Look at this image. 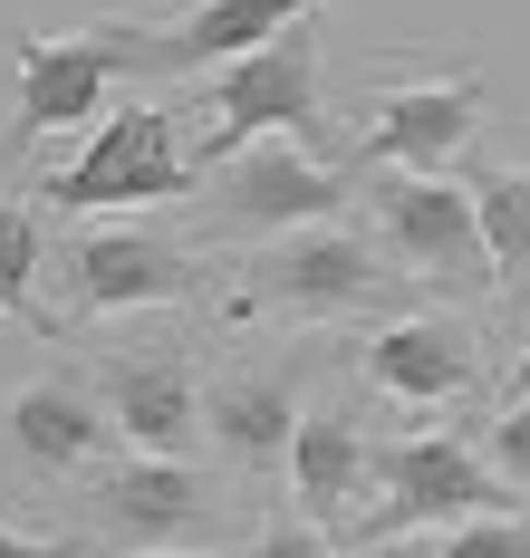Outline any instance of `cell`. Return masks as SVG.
<instances>
[{"instance_id": "52a82bcc", "label": "cell", "mask_w": 530, "mask_h": 558, "mask_svg": "<svg viewBox=\"0 0 530 558\" xmlns=\"http://www.w3.org/2000/svg\"><path fill=\"white\" fill-rule=\"evenodd\" d=\"M482 77L472 68H424V77H396L386 97H376V116H366V135L348 145V173L366 183V173H454L463 165V145L482 135Z\"/></svg>"}, {"instance_id": "4fadbf2b", "label": "cell", "mask_w": 530, "mask_h": 558, "mask_svg": "<svg viewBox=\"0 0 530 558\" xmlns=\"http://www.w3.org/2000/svg\"><path fill=\"white\" fill-rule=\"evenodd\" d=\"M366 386L396 395V404H454V395L482 386V337L463 318H434V308H406L366 337Z\"/></svg>"}, {"instance_id": "2e32d148", "label": "cell", "mask_w": 530, "mask_h": 558, "mask_svg": "<svg viewBox=\"0 0 530 558\" xmlns=\"http://www.w3.org/2000/svg\"><path fill=\"white\" fill-rule=\"evenodd\" d=\"M107 444H117V424H107L97 386H77V376H29V386L10 395V452H20L29 472H87Z\"/></svg>"}, {"instance_id": "d4e9b609", "label": "cell", "mask_w": 530, "mask_h": 558, "mask_svg": "<svg viewBox=\"0 0 530 558\" xmlns=\"http://www.w3.org/2000/svg\"><path fill=\"white\" fill-rule=\"evenodd\" d=\"M511 395H530V356H521V376H511Z\"/></svg>"}, {"instance_id": "5b68a950", "label": "cell", "mask_w": 530, "mask_h": 558, "mask_svg": "<svg viewBox=\"0 0 530 558\" xmlns=\"http://www.w3.org/2000/svg\"><path fill=\"white\" fill-rule=\"evenodd\" d=\"M203 173L193 155L174 145V107H125L107 116L97 135H87V155L59 165L39 193H49V213H145V203H183Z\"/></svg>"}, {"instance_id": "8992f818", "label": "cell", "mask_w": 530, "mask_h": 558, "mask_svg": "<svg viewBox=\"0 0 530 558\" xmlns=\"http://www.w3.org/2000/svg\"><path fill=\"white\" fill-rule=\"evenodd\" d=\"M309 125H318V29L299 20L290 39L232 58L213 77V125L193 145V173L232 165L241 145H270V135H309Z\"/></svg>"}, {"instance_id": "7402d4cb", "label": "cell", "mask_w": 530, "mask_h": 558, "mask_svg": "<svg viewBox=\"0 0 530 558\" xmlns=\"http://www.w3.org/2000/svg\"><path fill=\"white\" fill-rule=\"evenodd\" d=\"M0 558H77V539H39V530H10L0 520Z\"/></svg>"}, {"instance_id": "6da1fadb", "label": "cell", "mask_w": 530, "mask_h": 558, "mask_svg": "<svg viewBox=\"0 0 530 558\" xmlns=\"http://www.w3.org/2000/svg\"><path fill=\"white\" fill-rule=\"evenodd\" d=\"M396 279H406V270H396L366 231L318 222V231L261 241V251L241 260L222 318H232V328H251V318H357V308H386Z\"/></svg>"}, {"instance_id": "30bf717a", "label": "cell", "mask_w": 530, "mask_h": 558, "mask_svg": "<svg viewBox=\"0 0 530 558\" xmlns=\"http://www.w3.org/2000/svg\"><path fill=\"white\" fill-rule=\"evenodd\" d=\"M309 376H318V347H290V356H261V366H232L203 386V444L241 462V472H280L309 424Z\"/></svg>"}, {"instance_id": "9a60e30c", "label": "cell", "mask_w": 530, "mask_h": 558, "mask_svg": "<svg viewBox=\"0 0 530 558\" xmlns=\"http://www.w3.org/2000/svg\"><path fill=\"white\" fill-rule=\"evenodd\" d=\"M290 492H299V520L357 530V501L376 492V444L357 434L348 404H309V424L290 444Z\"/></svg>"}, {"instance_id": "3957f363", "label": "cell", "mask_w": 530, "mask_h": 558, "mask_svg": "<svg viewBox=\"0 0 530 558\" xmlns=\"http://www.w3.org/2000/svg\"><path fill=\"white\" fill-rule=\"evenodd\" d=\"M511 510V482L463 444V434H396L376 444V501L357 510V539L386 549V539H414V530H463V520H502Z\"/></svg>"}, {"instance_id": "7c38bea8", "label": "cell", "mask_w": 530, "mask_h": 558, "mask_svg": "<svg viewBox=\"0 0 530 558\" xmlns=\"http://www.w3.org/2000/svg\"><path fill=\"white\" fill-rule=\"evenodd\" d=\"M97 404L117 424L125 452H155V462H193L203 444V386L174 347H145V356H107L97 366Z\"/></svg>"}, {"instance_id": "ffe728a7", "label": "cell", "mask_w": 530, "mask_h": 558, "mask_svg": "<svg viewBox=\"0 0 530 558\" xmlns=\"http://www.w3.org/2000/svg\"><path fill=\"white\" fill-rule=\"evenodd\" d=\"M492 472L530 501V395H502V414H492Z\"/></svg>"}, {"instance_id": "7a4b0ae2", "label": "cell", "mask_w": 530, "mask_h": 558, "mask_svg": "<svg viewBox=\"0 0 530 558\" xmlns=\"http://www.w3.org/2000/svg\"><path fill=\"white\" fill-rule=\"evenodd\" d=\"M357 203H366V241L406 279H434L454 299H492L502 289L492 279V251H482L472 183H454V173H366Z\"/></svg>"}, {"instance_id": "277c9868", "label": "cell", "mask_w": 530, "mask_h": 558, "mask_svg": "<svg viewBox=\"0 0 530 558\" xmlns=\"http://www.w3.org/2000/svg\"><path fill=\"white\" fill-rule=\"evenodd\" d=\"M203 203L222 231H251V241H280V231H318L357 203V173L309 155L299 135H270V145H241L232 165L203 173Z\"/></svg>"}, {"instance_id": "ac0fdd59", "label": "cell", "mask_w": 530, "mask_h": 558, "mask_svg": "<svg viewBox=\"0 0 530 558\" xmlns=\"http://www.w3.org/2000/svg\"><path fill=\"white\" fill-rule=\"evenodd\" d=\"M39 203H0V318H20V328H39L49 337V308L29 299L39 289Z\"/></svg>"}, {"instance_id": "5bb4252c", "label": "cell", "mask_w": 530, "mask_h": 558, "mask_svg": "<svg viewBox=\"0 0 530 558\" xmlns=\"http://www.w3.org/2000/svg\"><path fill=\"white\" fill-rule=\"evenodd\" d=\"M318 0H193L174 29H135V68H165V77H193V68H232V58L270 49V39H290L299 20H309Z\"/></svg>"}, {"instance_id": "d6986e66", "label": "cell", "mask_w": 530, "mask_h": 558, "mask_svg": "<svg viewBox=\"0 0 530 558\" xmlns=\"http://www.w3.org/2000/svg\"><path fill=\"white\" fill-rule=\"evenodd\" d=\"M434 558H530V520L521 510H502V520H463V530H444Z\"/></svg>"}, {"instance_id": "603a6c76", "label": "cell", "mask_w": 530, "mask_h": 558, "mask_svg": "<svg viewBox=\"0 0 530 558\" xmlns=\"http://www.w3.org/2000/svg\"><path fill=\"white\" fill-rule=\"evenodd\" d=\"M386 558H434V539H414V549H406V539H396V549H386Z\"/></svg>"}, {"instance_id": "44dd1931", "label": "cell", "mask_w": 530, "mask_h": 558, "mask_svg": "<svg viewBox=\"0 0 530 558\" xmlns=\"http://www.w3.org/2000/svg\"><path fill=\"white\" fill-rule=\"evenodd\" d=\"M251 558H348V539H338V530H318V520H270Z\"/></svg>"}, {"instance_id": "cb8c5ba5", "label": "cell", "mask_w": 530, "mask_h": 558, "mask_svg": "<svg viewBox=\"0 0 530 558\" xmlns=\"http://www.w3.org/2000/svg\"><path fill=\"white\" fill-rule=\"evenodd\" d=\"M145 558H222V549H145Z\"/></svg>"}, {"instance_id": "e0dca14e", "label": "cell", "mask_w": 530, "mask_h": 558, "mask_svg": "<svg viewBox=\"0 0 530 558\" xmlns=\"http://www.w3.org/2000/svg\"><path fill=\"white\" fill-rule=\"evenodd\" d=\"M472 213L502 289H530V165H482L472 173Z\"/></svg>"}, {"instance_id": "9c48e42d", "label": "cell", "mask_w": 530, "mask_h": 558, "mask_svg": "<svg viewBox=\"0 0 530 558\" xmlns=\"http://www.w3.org/2000/svg\"><path fill=\"white\" fill-rule=\"evenodd\" d=\"M203 299V260L193 241L145 222H97L68 241V308L77 318H117V308H183Z\"/></svg>"}, {"instance_id": "ba28073f", "label": "cell", "mask_w": 530, "mask_h": 558, "mask_svg": "<svg viewBox=\"0 0 530 558\" xmlns=\"http://www.w3.org/2000/svg\"><path fill=\"white\" fill-rule=\"evenodd\" d=\"M125 68H135V20H97V29H29L20 39V107H10V155L20 145H39V135H59V125H87V116L107 107V87H117Z\"/></svg>"}, {"instance_id": "8fae6325", "label": "cell", "mask_w": 530, "mask_h": 558, "mask_svg": "<svg viewBox=\"0 0 530 558\" xmlns=\"http://www.w3.org/2000/svg\"><path fill=\"white\" fill-rule=\"evenodd\" d=\"M87 510H97L107 539H125V558L203 549V539H213V482H203L193 462H155V452L107 462V472L87 482Z\"/></svg>"}]
</instances>
